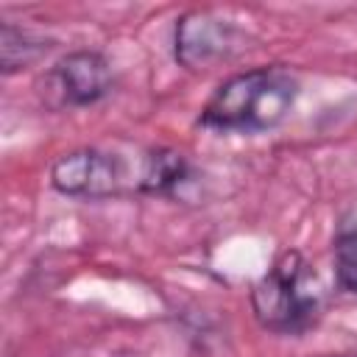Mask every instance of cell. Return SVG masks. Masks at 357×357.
<instances>
[{
  "label": "cell",
  "mask_w": 357,
  "mask_h": 357,
  "mask_svg": "<svg viewBox=\"0 0 357 357\" xmlns=\"http://www.w3.org/2000/svg\"><path fill=\"white\" fill-rule=\"evenodd\" d=\"M298 81L290 70L251 67L229 75L204 103L198 123L223 134H259L271 131L296 106Z\"/></svg>",
  "instance_id": "obj_1"
},
{
  "label": "cell",
  "mask_w": 357,
  "mask_h": 357,
  "mask_svg": "<svg viewBox=\"0 0 357 357\" xmlns=\"http://www.w3.org/2000/svg\"><path fill=\"white\" fill-rule=\"evenodd\" d=\"M248 301L257 324L273 335L307 332L321 318L324 307L318 276L296 248L273 259L251 287Z\"/></svg>",
  "instance_id": "obj_2"
},
{
  "label": "cell",
  "mask_w": 357,
  "mask_h": 357,
  "mask_svg": "<svg viewBox=\"0 0 357 357\" xmlns=\"http://www.w3.org/2000/svg\"><path fill=\"white\" fill-rule=\"evenodd\" d=\"M50 187L67 198L103 201L139 192V156L128 162L106 148H75L50 165Z\"/></svg>",
  "instance_id": "obj_3"
},
{
  "label": "cell",
  "mask_w": 357,
  "mask_h": 357,
  "mask_svg": "<svg viewBox=\"0 0 357 357\" xmlns=\"http://www.w3.org/2000/svg\"><path fill=\"white\" fill-rule=\"evenodd\" d=\"M245 47H248V31L218 11L195 8L176 20L173 59L178 67L190 73H204L218 64H226L234 56H240Z\"/></svg>",
  "instance_id": "obj_4"
},
{
  "label": "cell",
  "mask_w": 357,
  "mask_h": 357,
  "mask_svg": "<svg viewBox=\"0 0 357 357\" xmlns=\"http://www.w3.org/2000/svg\"><path fill=\"white\" fill-rule=\"evenodd\" d=\"M114 86L112 64L98 50H70L47 73V92L56 95V106H92L103 100Z\"/></svg>",
  "instance_id": "obj_5"
},
{
  "label": "cell",
  "mask_w": 357,
  "mask_h": 357,
  "mask_svg": "<svg viewBox=\"0 0 357 357\" xmlns=\"http://www.w3.org/2000/svg\"><path fill=\"white\" fill-rule=\"evenodd\" d=\"M190 181V162L176 148H145L139 153V195L173 198Z\"/></svg>",
  "instance_id": "obj_6"
},
{
  "label": "cell",
  "mask_w": 357,
  "mask_h": 357,
  "mask_svg": "<svg viewBox=\"0 0 357 357\" xmlns=\"http://www.w3.org/2000/svg\"><path fill=\"white\" fill-rule=\"evenodd\" d=\"M47 47H50L47 39L31 33L22 25H14V22L0 25V67L6 75L25 70L28 64L39 61L47 53Z\"/></svg>",
  "instance_id": "obj_7"
},
{
  "label": "cell",
  "mask_w": 357,
  "mask_h": 357,
  "mask_svg": "<svg viewBox=\"0 0 357 357\" xmlns=\"http://www.w3.org/2000/svg\"><path fill=\"white\" fill-rule=\"evenodd\" d=\"M332 251H335V276L340 287L357 293V220L340 226Z\"/></svg>",
  "instance_id": "obj_8"
},
{
  "label": "cell",
  "mask_w": 357,
  "mask_h": 357,
  "mask_svg": "<svg viewBox=\"0 0 357 357\" xmlns=\"http://www.w3.org/2000/svg\"><path fill=\"white\" fill-rule=\"evenodd\" d=\"M321 357H357V349L354 351H337V354H321Z\"/></svg>",
  "instance_id": "obj_9"
}]
</instances>
